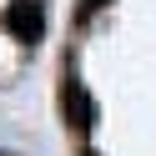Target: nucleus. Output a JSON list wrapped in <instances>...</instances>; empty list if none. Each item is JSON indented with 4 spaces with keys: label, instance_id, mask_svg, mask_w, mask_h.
I'll use <instances>...</instances> for the list:
<instances>
[{
    "label": "nucleus",
    "instance_id": "f257e3e1",
    "mask_svg": "<svg viewBox=\"0 0 156 156\" xmlns=\"http://www.w3.org/2000/svg\"><path fill=\"white\" fill-rule=\"evenodd\" d=\"M5 25H10L20 41H35L41 25H45V5H41V0H15L10 10H5Z\"/></svg>",
    "mask_w": 156,
    "mask_h": 156
},
{
    "label": "nucleus",
    "instance_id": "f03ea898",
    "mask_svg": "<svg viewBox=\"0 0 156 156\" xmlns=\"http://www.w3.org/2000/svg\"><path fill=\"white\" fill-rule=\"evenodd\" d=\"M96 5H106V0H86V10H96Z\"/></svg>",
    "mask_w": 156,
    "mask_h": 156
}]
</instances>
